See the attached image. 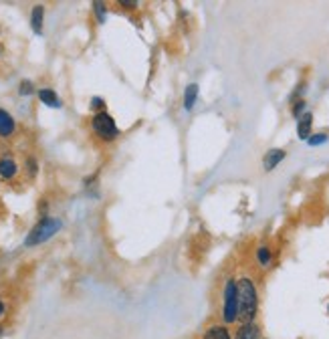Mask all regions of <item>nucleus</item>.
I'll return each mask as SVG.
<instances>
[{"mask_svg": "<svg viewBox=\"0 0 329 339\" xmlns=\"http://www.w3.org/2000/svg\"><path fill=\"white\" fill-rule=\"evenodd\" d=\"M259 289L257 282L251 277L238 279V323H251L257 321L259 315Z\"/></svg>", "mask_w": 329, "mask_h": 339, "instance_id": "obj_1", "label": "nucleus"}, {"mask_svg": "<svg viewBox=\"0 0 329 339\" xmlns=\"http://www.w3.org/2000/svg\"><path fill=\"white\" fill-rule=\"evenodd\" d=\"M220 323L234 325L238 323V279L226 277L220 291Z\"/></svg>", "mask_w": 329, "mask_h": 339, "instance_id": "obj_2", "label": "nucleus"}, {"mask_svg": "<svg viewBox=\"0 0 329 339\" xmlns=\"http://www.w3.org/2000/svg\"><path fill=\"white\" fill-rule=\"evenodd\" d=\"M61 228H63V222H61L59 218L45 216V218H41L37 224L33 226V230H31V232H29V236L24 238V244H26V246H37V244H43V242H47L53 234H57Z\"/></svg>", "mask_w": 329, "mask_h": 339, "instance_id": "obj_3", "label": "nucleus"}, {"mask_svg": "<svg viewBox=\"0 0 329 339\" xmlns=\"http://www.w3.org/2000/svg\"><path fill=\"white\" fill-rule=\"evenodd\" d=\"M91 127L97 133V137H101L103 142H113L119 135V129L115 125V119L107 111L95 113L91 119Z\"/></svg>", "mask_w": 329, "mask_h": 339, "instance_id": "obj_4", "label": "nucleus"}, {"mask_svg": "<svg viewBox=\"0 0 329 339\" xmlns=\"http://www.w3.org/2000/svg\"><path fill=\"white\" fill-rule=\"evenodd\" d=\"M261 325L257 321H251V323H238L236 331L232 339H261Z\"/></svg>", "mask_w": 329, "mask_h": 339, "instance_id": "obj_5", "label": "nucleus"}, {"mask_svg": "<svg viewBox=\"0 0 329 339\" xmlns=\"http://www.w3.org/2000/svg\"><path fill=\"white\" fill-rule=\"evenodd\" d=\"M285 158H287V152H285L283 148H273V150H269V152L265 154V158H263V168H265V172H273Z\"/></svg>", "mask_w": 329, "mask_h": 339, "instance_id": "obj_6", "label": "nucleus"}, {"mask_svg": "<svg viewBox=\"0 0 329 339\" xmlns=\"http://www.w3.org/2000/svg\"><path fill=\"white\" fill-rule=\"evenodd\" d=\"M200 339H232V333H230V327L224 323H210Z\"/></svg>", "mask_w": 329, "mask_h": 339, "instance_id": "obj_7", "label": "nucleus"}, {"mask_svg": "<svg viewBox=\"0 0 329 339\" xmlns=\"http://www.w3.org/2000/svg\"><path fill=\"white\" fill-rule=\"evenodd\" d=\"M311 129H313V113L307 111L297 119V137L307 142L311 137Z\"/></svg>", "mask_w": 329, "mask_h": 339, "instance_id": "obj_8", "label": "nucleus"}, {"mask_svg": "<svg viewBox=\"0 0 329 339\" xmlns=\"http://www.w3.org/2000/svg\"><path fill=\"white\" fill-rule=\"evenodd\" d=\"M14 129H16L14 117L6 111V109H0V135H2V137H10V135L14 133Z\"/></svg>", "mask_w": 329, "mask_h": 339, "instance_id": "obj_9", "label": "nucleus"}, {"mask_svg": "<svg viewBox=\"0 0 329 339\" xmlns=\"http://www.w3.org/2000/svg\"><path fill=\"white\" fill-rule=\"evenodd\" d=\"M43 20H45V6L43 4H37L31 12V26L35 31V35H41L43 33Z\"/></svg>", "mask_w": 329, "mask_h": 339, "instance_id": "obj_10", "label": "nucleus"}, {"mask_svg": "<svg viewBox=\"0 0 329 339\" xmlns=\"http://www.w3.org/2000/svg\"><path fill=\"white\" fill-rule=\"evenodd\" d=\"M18 174V166L12 158H2L0 160V178L2 180H12Z\"/></svg>", "mask_w": 329, "mask_h": 339, "instance_id": "obj_11", "label": "nucleus"}, {"mask_svg": "<svg viewBox=\"0 0 329 339\" xmlns=\"http://www.w3.org/2000/svg\"><path fill=\"white\" fill-rule=\"evenodd\" d=\"M255 257H257V263H259L263 269H269L271 263H273V250H271V246H267V244H261V246L257 248Z\"/></svg>", "mask_w": 329, "mask_h": 339, "instance_id": "obj_12", "label": "nucleus"}, {"mask_svg": "<svg viewBox=\"0 0 329 339\" xmlns=\"http://www.w3.org/2000/svg\"><path fill=\"white\" fill-rule=\"evenodd\" d=\"M196 99H198V85L196 83H190L184 91V109L186 111H192L194 105H196Z\"/></svg>", "mask_w": 329, "mask_h": 339, "instance_id": "obj_13", "label": "nucleus"}, {"mask_svg": "<svg viewBox=\"0 0 329 339\" xmlns=\"http://www.w3.org/2000/svg\"><path fill=\"white\" fill-rule=\"evenodd\" d=\"M39 99L45 105H49V107H55V109L61 107V99L57 97V93L53 89H39Z\"/></svg>", "mask_w": 329, "mask_h": 339, "instance_id": "obj_14", "label": "nucleus"}, {"mask_svg": "<svg viewBox=\"0 0 329 339\" xmlns=\"http://www.w3.org/2000/svg\"><path fill=\"white\" fill-rule=\"evenodd\" d=\"M327 142H329V133L319 131V133H311V137L307 139V146L317 148V146H323V144H327Z\"/></svg>", "mask_w": 329, "mask_h": 339, "instance_id": "obj_15", "label": "nucleus"}, {"mask_svg": "<svg viewBox=\"0 0 329 339\" xmlns=\"http://www.w3.org/2000/svg\"><path fill=\"white\" fill-rule=\"evenodd\" d=\"M303 113H307V101H305V99H297V101L293 103V107H291V115H293L295 119H299Z\"/></svg>", "mask_w": 329, "mask_h": 339, "instance_id": "obj_16", "label": "nucleus"}, {"mask_svg": "<svg viewBox=\"0 0 329 339\" xmlns=\"http://www.w3.org/2000/svg\"><path fill=\"white\" fill-rule=\"evenodd\" d=\"M93 12H95V16H97V22L103 24V22H105V14H107L105 4H103V2H93Z\"/></svg>", "mask_w": 329, "mask_h": 339, "instance_id": "obj_17", "label": "nucleus"}, {"mask_svg": "<svg viewBox=\"0 0 329 339\" xmlns=\"http://www.w3.org/2000/svg\"><path fill=\"white\" fill-rule=\"evenodd\" d=\"M35 91V85H33V81H20V85H18V93L20 95H31Z\"/></svg>", "mask_w": 329, "mask_h": 339, "instance_id": "obj_18", "label": "nucleus"}, {"mask_svg": "<svg viewBox=\"0 0 329 339\" xmlns=\"http://www.w3.org/2000/svg\"><path fill=\"white\" fill-rule=\"evenodd\" d=\"M91 109L97 113L105 111V101H103L101 97H93V99H91Z\"/></svg>", "mask_w": 329, "mask_h": 339, "instance_id": "obj_19", "label": "nucleus"}, {"mask_svg": "<svg viewBox=\"0 0 329 339\" xmlns=\"http://www.w3.org/2000/svg\"><path fill=\"white\" fill-rule=\"evenodd\" d=\"M26 168H29V174H31V176H35V174H37V170H39V164H37V160L29 158V160H26Z\"/></svg>", "mask_w": 329, "mask_h": 339, "instance_id": "obj_20", "label": "nucleus"}, {"mask_svg": "<svg viewBox=\"0 0 329 339\" xmlns=\"http://www.w3.org/2000/svg\"><path fill=\"white\" fill-rule=\"evenodd\" d=\"M119 6H123L127 10H133V8H138V2H133V0H119Z\"/></svg>", "mask_w": 329, "mask_h": 339, "instance_id": "obj_21", "label": "nucleus"}, {"mask_svg": "<svg viewBox=\"0 0 329 339\" xmlns=\"http://www.w3.org/2000/svg\"><path fill=\"white\" fill-rule=\"evenodd\" d=\"M4 311H6V305H4V301H2V299H0V317H2V315H4Z\"/></svg>", "mask_w": 329, "mask_h": 339, "instance_id": "obj_22", "label": "nucleus"}, {"mask_svg": "<svg viewBox=\"0 0 329 339\" xmlns=\"http://www.w3.org/2000/svg\"><path fill=\"white\" fill-rule=\"evenodd\" d=\"M0 335H2V327H0Z\"/></svg>", "mask_w": 329, "mask_h": 339, "instance_id": "obj_23", "label": "nucleus"}, {"mask_svg": "<svg viewBox=\"0 0 329 339\" xmlns=\"http://www.w3.org/2000/svg\"><path fill=\"white\" fill-rule=\"evenodd\" d=\"M327 313H329V305H327Z\"/></svg>", "mask_w": 329, "mask_h": 339, "instance_id": "obj_24", "label": "nucleus"}, {"mask_svg": "<svg viewBox=\"0 0 329 339\" xmlns=\"http://www.w3.org/2000/svg\"><path fill=\"white\" fill-rule=\"evenodd\" d=\"M188 339H190V337H188Z\"/></svg>", "mask_w": 329, "mask_h": 339, "instance_id": "obj_25", "label": "nucleus"}]
</instances>
